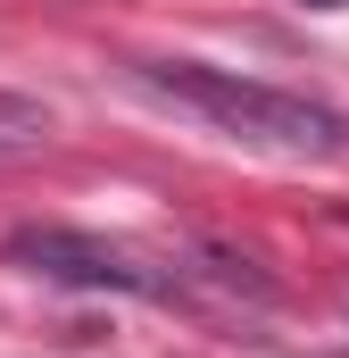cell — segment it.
Listing matches in <instances>:
<instances>
[{
  "instance_id": "6da1fadb",
  "label": "cell",
  "mask_w": 349,
  "mask_h": 358,
  "mask_svg": "<svg viewBox=\"0 0 349 358\" xmlns=\"http://www.w3.org/2000/svg\"><path fill=\"white\" fill-rule=\"evenodd\" d=\"M142 84L167 92L174 108H191V117H208L216 134L250 142V150H274V159H349V117L325 108V100L250 84V76L208 67V59H150Z\"/></svg>"
},
{
  "instance_id": "7a4b0ae2",
  "label": "cell",
  "mask_w": 349,
  "mask_h": 358,
  "mask_svg": "<svg viewBox=\"0 0 349 358\" xmlns=\"http://www.w3.org/2000/svg\"><path fill=\"white\" fill-rule=\"evenodd\" d=\"M0 259L42 283H67V292H125V300H174L183 275L125 250V242H100V234H75V225H17L0 242Z\"/></svg>"
},
{
  "instance_id": "3957f363",
  "label": "cell",
  "mask_w": 349,
  "mask_h": 358,
  "mask_svg": "<svg viewBox=\"0 0 349 358\" xmlns=\"http://www.w3.org/2000/svg\"><path fill=\"white\" fill-rule=\"evenodd\" d=\"M308 8H341V0H308Z\"/></svg>"
}]
</instances>
